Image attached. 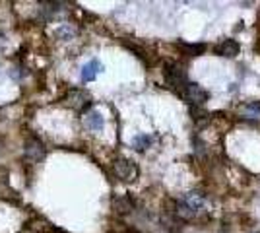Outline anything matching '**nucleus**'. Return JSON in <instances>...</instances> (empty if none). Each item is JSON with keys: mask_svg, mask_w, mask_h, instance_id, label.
<instances>
[{"mask_svg": "<svg viewBox=\"0 0 260 233\" xmlns=\"http://www.w3.org/2000/svg\"><path fill=\"white\" fill-rule=\"evenodd\" d=\"M239 51H241V47L235 39H223L221 43H217L214 47V53L219 56H228V58H233V56L239 55Z\"/></svg>", "mask_w": 260, "mask_h": 233, "instance_id": "8", "label": "nucleus"}, {"mask_svg": "<svg viewBox=\"0 0 260 233\" xmlns=\"http://www.w3.org/2000/svg\"><path fill=\"white\" fill-rule=\"evenodd\" d=\"M113 171H115V175L120 181H126V183H132V181H136V177H138V167L128 157H117L113 161Z\"/></svg>", "mask_w": 260, "mask_h": 233, "instance_id": "3", "label": "nucleus"}, {"mask_svg": "<svg viewBox=\"0 0 260 233\" xmlns=\"http://www.w3.org/2000/svg\"><path fill=\"white\" fill-rule=\"evenodd\" d=\"M43 157H45V146L37 138L27 140V144H25V159L35 163V161H41Z\"/></svg>", "mask_w": 260, "mask_h": 233, "instance_id": "7", "label": "nucleus"}, {"mask_svg": "<svg viewBox=\"0 0 260 233\" xmlns=\"http://www.w3.org/2000/svg\"><path fill=\"white\" fill-rule=\"evenodd\" d=\"M64 103L68 105V107L76 109V111H84V109H87V107L91 105V97H89V93H87L86 89L74 88L66 93Z\"/></svg>", "mask_w": 260, "mask_h": 233, "instance_id": "5", "label": "nucleus"}, {"mask_svg": "<svg viewBox=\"0 0 260 233\" xmlns=\"http://www.w3.org/2000/svg\"><path fill=\"white\" fill-rule=\"evenodd\" d=\"M163 76H165V82H167V86L175 91H183L184 86L188 84V80H186V72H184L183 66H179V64H175V62H165V70H163Z\"/></svg>", "mask_w": 260, "mask_h": 233, "instance_id": "2", "label": "nucleus"}, {"mask_svg": "<svg viewBox=\"0 0 260 233\" xmlns=\"http://www.w3.org/2000/svg\"><path fill=\"white\" fill-rule=\"evenodd\" d=\"M74 34H76V31H74L70 25H62V27L56 31V35H58V37H64V39H72V37H74Z\"/></svg>", "mask_w": 260, "mask_h": 233, "instance_id": "14", "label": "nucleus"}, {"mask_svg": "<svg viewBox=\"0 0 260 233\" xmlns=\"http://www.w3.org/2000/svg\"><path fill=\"white\" fill-rule=\"evenodd\" d=\"M241 115L245 119H252V121H260V101H250L247 105L241 107Z\"/></svg>", "mask_w": 260, "mask_h": 233, "instance_id": "11", "label": "nucleus"}, {"mask_svg": "<svg viewBox=\"0 0 260 233\" xmlns=\"http://www.w3.org/2000/svg\"><path fill=\"white\" fill-rule=\"evenodd\" d=\"M111 206H113V210L117 212V214L126 216V214H130V212L134 210L136 202H134V198H132L130 194H119V196H115V198H113Z\"/></svg>", "mask_w": 260, "mask_h": 233, "instance_id": "6", "label": "nucleus"}, {"mask_svg": "<svg viewBox=\"0 0 260 233\" xmlns=\"http://www.w3.org/2000/svg\"><path fill=\"white\" fill-rule=\"evenodd\" d=\"M181 95L184 97V101H188V103L194 105V107L204 105L208 101V97H210V93H208L200 84H196V82H188V84L184 86L183 91H181Z\"/></svg>", "mask_w": 260, "mask_h": 233, "instance_id": "4", "label": "nucleus"}, {"mask_svg": "<svg viewBox=\"0 0 260 233\" xmlns=\"http://www.w3.org/2000/svg\"><path fill=\"white\" fill-rule=\"evenodd\" d=\"M181 45H183V49H186L192 56L202 55V53L206 51V47H204V45H190V43H181Z\"/></svg>", "mask_w": 260, "mask_h": 233, "instance_id": "13", "label": "nucleus"}, {"mask_svg": "<svg viewBox=\"0 0 260 233\" xmlns=\"http://www.w3.org/2000/svg\"><path fill=\"white\" fill-rule=\"evenodd\" d=\"M204 208H206V194L202 190H190L177 202L175 216H179L181 220L186 222V220H192L196 214H200Z\"/></svg>", "mask_w": 260, "mask_h": 233, "instance_id": "1", "label": "nucleus"}, {"mask_svg": "<svg viewBox=\"0 0 260 233\" xmlns=\"http://www.w3.org/2000/svg\"><path fill=\"white\" fill-rule=\"evenodd\" d=\"M132 146H134L138 152H144V150H148V148L152 146V136H148V134H138V136L134 138Z\"/></svg>", "mask_w": 260, "mask_h": 233, "instance_id": "12", "label": "nucleus"}, {"mask_svg": "<svg viewBox=\"0 0 260 233\" xmlns=\"http://www.w3.org/2000/svg\"><path fill=\"white\" fill-rule=\"evenodd\" d=\"M84 126H86L87 130H91V132H99V130H103L105 121H103V117H101L99 111H89L84 117Z\"/></svg>", "mask_w": 260, "mask_h": 233, "instance_id": "9", "label": "nucleus"}, {"mask_svg": "<svg viewBox=\"0 0 260 233\" xmlns=\"http://www.w3.org/2000/svg\"><path fill=\"white\" fill-rule=\"evenodd\" d=\"M101 70H103V64L93 58V60H89V62L84 64V68H82V80H84V82H93Z\"/></svg>", "mask_w": 260, "mask_h": 233, "instance_id": "10", "label": "nucleus"}]
</instances>
